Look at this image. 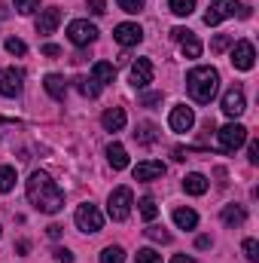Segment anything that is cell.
<instances>
[{"label":"cell","mask_w":259,"mask_h":263,"mask_svg":"<svg viewBox=\"0 0 259 263\" xmlns=\"http://www.w3.org/2000/svg\"><path fill=\"white\" fill-rule=\"evenodd\" d=\"M28 202L37 208V211H43V214H58L61 208H64V193H61V187L46 175V172H34L31 178H28Z\"/></svg>","instance_id":"obj_1"},{"label":"cell","mask_w":259,"mask_h":263,"mask_svg":"<svg viewBox=\"0 0 259 263\" xmlns=\"http://www.w3.org/2000/svg\"><path fill=\"white\" fill-rule=\"evenodd\" d=\"M186 89H189V95H192L198 104H210L213 98H217V89H220V70L217 67H192L189 73H186Z\"/></svg>","instance_id":"obj_2"},{"label":"cell","mask_w":259,"mask_h":263,"mask_svg":"<svg viewBox=\"0 0 259 263\" xmlns=\"http://www.w3.org/2000/svg\"><path fill=\"white\" fill-rule=\"evenodd\" d=\"M131 205H134V196H131L128 187H116L113 193H110V199H107V214L113 217V220H128L131 214Z\"/></svg>","instance_id":"obj_3"},{"label":"cell","mask_w":259,"mask_h":263,"mask_svg":"<svg viewBox=\"0 0 259 263\" xmlns=\"http://www.w3.org/2000/svg\"><path fill=\"white\" fill-rule=\"evenodd\" d=\"M73 220H76V227H79L82 233H98V230L104 227V214H101L98 205H92V202H82V205L76 208Z\"/></svg>","instance_id":"obj_4"},{"label":"cell","mask_w":259,"mask_h":263,"mask_svg":"<svg viewBox=\"0 0 259 263\" xmlns=\"http://www.w3.org/2000/svg\"><path fill=\"white\" fill-rule=\"evenodd\" d=\"M67 40H70L73 46H89V43L98 40V28H95L92 22H85V18H73V22L67 25Z\"/></svg>","instance_id":"obj_5"},{"label":"cell","mask_w":259,"mask_h":263,"mask_svg":"<svg viewBox=\"0 0 259 263\" xmlns=\"http://www.w3.org/2000/svg\"><path fill=\"white\" fill-rule=\"evenodd\" d=\"M217 138H220V147H223L226 153H235V150L247 141V129H244L241 123H229V126H223V129L217 132Z\"/></svg>","instance_id":"obj_6"},{"label":"cell","mask_w":259,"mask_h":263,"mask_svg":"<svg viewBox=\"0 0 259 263\" xmlns=\"http://www.w3.org/2000/svg\"><path fill=\"white\" fill-rule=\"evenodd\" d=\"M235 9H241L238 0H210V9L204 12V25L213 28V25H220L223 18H232Z\"/></svg>","instance_id":"obj_7"},{"label":"cell","mask_w":259,"mask_h":263,"mask_svg":"<svg viewBox=\"0 0 259 263\" xmlns=\"http://www.w3.org/2000/svg\"><path fill=\"white\" fill-rule=\"evenodd\" d=\"M25 86V73L18 67H3L0 70V95L3 98H15Z\"/></svg>","instance_id":"obj_8"},{"label":"cell","mask_w":259,"mask_h":263,"mask_svg":"<svg viewBox=\"0 0 259 263\" xmlns=\"http://www.w3.org/2000/svg\"><path fill=\"white\" fill-rule=\"evenodd\" d=\"M232 65L238 67V70H250V67L256 65V49H253L250 40H238L232 46Z\"/></svg>","instance_id":"obj_9"},{"label":"cell","mask_w":259,"mask_h":263,"mask_svg":"<svg viewBox=\"0 0 259 263\" xmlns=\"http://www.w3.org/2000/svg\"><path fill=\"white\" fill-rule=\"evenodd\" d=\"M113 40H116L119 46H137V43L143 40V28H140L137 22H122V25L113 28Z\"/></svg>","instance_id":"obj_10"},{"label":"cell","mask_w":259,"mask_h":263,"mask_svg":"<svg viewBox=\"0 0 259 263\" xmlns=\"http://www.w3.org/2000/svg\"><path fill=\"white\" fill-rule=\"evenodd\" d=\"M247 110V98H244V89H238V86H232L226 95H223V114L226 117H241Z\"/></svg>","instance_id":"obj_11"},{"label":"cell","mask_w":259,"mask_h":263,"mask_svg":"<svg viewBox=\"0 0 259 263\" xmlns=\"http://www.w3.org/2000/svg\"><path fill=\"white\" fill-rule=\"evenodd\" d=\"M153 77H156V67L149 59H137L134 65H131V86L134 89H146L149 83H153Z\"/></svg>","instance_id":"obj_12"},{"label":"cell","mask_w":259,"mask_h":263,"mask_svg":"<svg viewBox=\"0 0 259 263\" xmlns=\"http://www.w3.org/2000/svg\"><path fill=\"white\" fill-rule=\"evenodd\" d=\"M168 126L174 132H189L195 126V114L192 107H186V104H177L174 110H171V117H168Z\"/></svg>","instance_id":"obj_13"},{"label":"cell","mask_w":259,"mask_h":263,"mask_svg":"<svg viewBox=\"0 0 259 263\" xmlns=\"http://www.w3.org/2000/svg\"><path fill=\"white\" fill-rule=\"evenodd\" d=\"M58 25H61V9H58V6H49V9H43L40 18H37V34L46 37V34H52Z\"/></svg>","instance_id":"obj_14"},{"label":"cell","mask_w":259,"mask_h":263,"mask_svg":"<svg viewBox=\"0 0 259 263\" xmlns=\"http://www.w3.org/2000/svg\"><path fill=\"white\" fill-rule=\"evenodd\" d=\"M165 175V165L156 162V159H146V162H137L134 165V181H156Z\"/></svg>","instance_id":"obj_15"},{"label":"cell","mask_w":259,"mask_h":263,"mask_svg":"<svg viewBox=\"0 0 259 263\" xmlns=\"http://www.w3.org/2000/svg\"><path fill=\"white\" fill-rule=\"evenodd\" d=\"M43 86H46V92H49L55 101H64V95H67V80L61 77V73H46Z\"/></svg>","instance_id":"obj_16"},{"label":"cell","mask_w":259,"mask_h":263,"mask_svg":"<svg viewBox=\"0 0 259 263\" xmlns=\"http://www.w3.org/2000/svg\"><path fill=\"white\" fill-rule=\"evenodd\" d=\"M92 80H95L98 86H107V83L116 80V67L110 65V62H95V65H92Z\"/></svg>","instance_id":"obj_17"},{"label":"cell","mask_w":259,"mask_h":263,"mask_svg":"<svg viewBox=\"0 0 259 263\" xmlns=\"http://www.w3.org/2000/svg\"><path fill=\"white\" fill-rule=\"evenodd\" d=\"M101 126H104L107 132H119L122 126H125V110H122V107H110V110H104Z\"/></svg>","instance_id":"obj_18"},{"label":"cell","mask_w":259,"mask_h":263,"mask_svg":"<svg viewBox=\"0 0 259 263\" xmlns=\"http://www.w3.org/2000/svg\"><path fill=\"white\" fill-rule=\"evenodd\" d=\"M107 162H110V165H113L116 172H122V168H128V153H125V147L113 141V144L107 147Z\"/></svg>","instance_id":"obj_19"},{"label":"cell","mask_w":259,"mask_h":263,"mask_svg":"<svg viewBox=\"0 0 259 263\" xmlns=\"http://www.w3.org/2000/svg\"><path fill=\"white\" fill-rule=\"evenodd\" d=\"M183 190H186L189 196H204V193H207V178L198 175V172L186 175V178H183Z\"/></svg>","instance_id":"obj_20"},{"label":"cell","mask_w":259,"mask_h":263,"mask_svg":"<svg viewBox=\"0 0 259 263\" xmlns=\"http://www.w3.org/2000/svg\"><path fill=\"white\" fill-rule=\"evenodd\" d=\"M244 220H247V211L241 205H226L223 208V223L226 227H241Z\"/></svg>","instance_id":"obj_21"},{"label":"cell","mask_w":259,"mask_h":263,"mask_svg":"<svg viewBox=\"0 0 259 263\" xmlns=\"http://www.w3.org/2000/svg\"><path fill=\"white\" fill-rule=\"evenodd\" d=\"M174 223L180 230H195L198 227V214H195L192 208H174Z\"/></svg>","instance_id":"obj_22"},{"label":"cell","mask_w":259,"mask_h":263,"mask_svg":"<svg viewBox=\"0 0 259 263\" xmlns=\"http://www.w3.org/2000/svg\"><path fill=\"white\" fill-rule=\"evenodd\" d=\"M134 141H137V144H156V141H159V129H156L153 123H140V126L134 129Z\"/></svg>","instance_id":"obj_23"},{"label":"cell","mask_w":259,"mask_h":263,"mask_svg":"<svg viewBox=\"0 0 259 263\" xmlns=\"http://www.w3.org/2000/svg\"><path fill=\"white\" fill-rule=\"evenodd\" d=\"M180 46H183V55H186V59H198V55H201V40H198L195 34H186V37L180 40Z\"/></svg>","instance_id":"obj_24"},{"label":"cell","mask_w":259,"mask_h":263,"mask_svg":"<svg viewBox=\"0 0 259 263\" xmlns=\"http://www.w3.org/2000/svg\"><path fill=\"white\" fill-rule=\"evenodd\" d=\"M73 83H76V89H79V92H82L85 98H98V95H101V86H98L95 80H85V77H76Z\"/></svg>","instance_id":"obj_25"},{"label":"cell","mask_w":259,"mask_h":263,"mask_svg":"<svg viewBox=\"0 0 259 263\" xmlns=\"http://www.w3.org/2000/svg\"><path fill=\"white\" fill-rule=\"evenodd\" d=\"M168 6H171V12L180 15V18H186V15L195 12V0H168Z\"/></svg>","instance_id":"obj_26"},{"label":"cell","mask_w":259,"mask_h":263,"mask_svg":"<svg viewBox=\"0 0 259 263\" xmlns=\"http://www.w3.org/2000/svg\"><path fill=\"white\" fill-rule=\"evenodd\" d=\"M101 263H125V251L119 245H107L101 251Z\"/></svg>","instance_id":"obj_27"},{"label":"cell","mask_w":259,"mask_h":263,"mask_svg":"<svg viewBox=\"0 0 259 263\" xmlns=\"http://www.w3.org/2000/svg\"><path fill=\"white\" fill-rule=\"evenodd\" d=\"M15 187V168L12 165H3L0 168V193H9Z\"/></svg>","instance_id":"obj_28"},{"label":"cell","mask_w":259,"mask_h":263,"mask_svg":"<svg viewBox=\"0 0 259 263\" xmlns=\"http://www.w3.org/2000/svg\"><path fill=\"white\" fill-rule=\"evenodd\" d=\"M137 205H140V217H143V220H156V214H159V205H156V199L143 196Z\"/></svg>","instance_id":"obj_29"},{"label":"cell","mask_w":259,"mask_h":263,"mask_svg":"<svg viewBox=\"0 0 259 263\" xmlns=\"http://www.w3.org/2000/svg\"><path fill=\"white\" fill-rule=\"evenodd\" d=\"M134 263H162V254L153 251V248H140V251L134 254Z\"/></svg>","instance_id":"obj_30"},{"label":"cell","mask_w":259,"mask_h":263,"mask_svg":"<svg viewBox=\"0 0 259 263\" xmlns=\"http://www.w3.org/2000/svg\"><path fill=\"white\" fill-rule=\"evenodd\" d=\"M146 236H149L153 242H162V245H168V242H171V233H168L165 227H146Z\"/></svg>","instance_id":"obj_31"},{"label":"cell","mask_w":259,"mask_h":263,"mask_svg":"<svg viewBox=\"0 0 259 263\" xmlns=\"http://www.w3.org/2000/svg\"><path fill=\"white\" fill-rule=\"evenodd\" d=\"M12 3H15V9H18L21 15H31V12L40 9V0H12Z\"/></svg>","instance_id":"obj_32"},{"label":"cell","mask_w":259,"mask_h":263,"mask_svg":"<svg viewBox=\"0 0 259 263\" xmlns=\"http://www.w3.org/2000/svg\"><path fill=\"white\" fill-rule=\"evenodd\" d=\"M6 52H12V55H25V52H28V46H25V40L9 37V40H6Z\"/></svg>","instance_id":"obj_33"},{"label":"cell","mask_w":259,"mask_h":263,"mask_svg":"<svg viewBox=\"0 0 259 263\" xmlns=\"http://www.w3.org/2000/svg\"><path fill=\"white\" fill-rule=\"evenodd\" d=\"M244 254H247V260L250 263L259 260V242L256 239H244Z\"/></svg>","instance_id":"obj_34"},{"label":"cell","mask_w":259,"mask_h":263,"mask_svg":"<svg viewBox=\"0 0 259 263\" xmlns=\"http://www.w3.org/2000/svg\"><path fill=\"white\" fill-rule=\"evenodd\" d=\"M116 3H119V9H122V12H131V15L143 9V0H116Z\"/></svg>","instance_id":"obj_35"},{"label":"cell","mask_w":259,"mask_h":263,"mask_svg":"<svg viewBox=\"0 0 259 263\" xmlns=\"http://www.w3.org/2000/svg\"><path fill=\"white\" fill-rule=\"evenodd\" d=\"M89 12L104 15V12H107V3H104V0H89Z\"/></svg>","instance_id":"obj_36"},{"label":"cell","mask_w":259,"mask_h":263,"mask_svg":"<svg viewBox=\"0 0 259 263\" xmlns=\"http://www.w3.org/2000/svg\"><path fill=\"white\" fill-rule=\"evenodd\" d=\"M247 159H250V165H256L259 162V141H250V147H247Z\"/></svg>","instance_id":"obj_37"},{"label":"cell","mask_w":259,"mask_h":263,"mask_svg":"<svg viewBox=\"0 0 259 263\" xmlns=\"http://www.w3.org/2000/svg\"><path fill=\"white\" fill-rule=\"evenodd\" d=\"M229 43H232V37H226V34H220V37L213 40V52H223V49H226Z\"/></svg>","instance_id":"obj_38"},{"label":"cell","mask_w":259,"mask_h":263,"mask_svg":"<svg viewBox=\"0 0 259 263\" xmlns=\"http://www.w3.org/2000/svg\"><path fill=\"white\" fill-rule=\"evenodd\" d=\"M162 101V92H149V95H143V107H153V104H159Z\"/></svg>","instance_id":"obj_39"},{"label":"cell","mask_w":259,"mask_h":263,"mask_svg":"<svg viewBox=\"0 0 259 263\" xmlns=\"http://www.w3.org/2000/svg\"><path fill=\"white\" fill-rule=\"evenodd\" d=\"M55 260L58 263H73V254H70L67 248H58V251H55Z\"/></svg>","instance_id":"obj_40"},{"label":"cell","mask_w":259,"mask_h":263,"mask_svg":"<svg viewBox=\"0 0 259 263\" xmlns=\"http://www.w3.org/2000/svg\"><path fill=\"white\" fill-rule=\"evenodd\" d=\"M186 34H192V31H186V28H174V31H171V40H177V43H180Z\"/></svg>","instance_id":"obj_41"},{"label":"cell","mask_w":259,"mask_h":263,"mask_svg":"<svg viewBox=\"0 0 259 263\" xmlns=\"http://www.w3.org/2000/svg\"><path fill=\"white\" fill-rule=\"evenodd\" d=\"M43 55H61V49H58L55 43H46V46H43Z\"/></svg>","instance_id":"obj_42"},{"label":"cell","mask_w":259,"mask_h":263,"mask_svg":"<svg viewBox=\"0 0 259 263\" xmlns=\"http://www.w3.org/2000/svg\"><path fill=\"white\" fill-rule=\"evenodd\" d=\"M46 233H49V239H58V236H61V227H58V223H52Z\"/></svg>","instance_id":"obj_43"},{"label":"cell","mask_w":259,"mask_h":263,"mask_svg":"<svg viewBox=\"0 0 259 263\" xmlns=\"http://www.w3.org/2000/svg\"><path fill=\"white\" fill-rule=\"evenodd\" d=\"M195 245H198V248H210V236H198Z\"/></svg>","instance_id":"obj_44"},{"label":"cell","mask_w":259,"mask_h":263,"mask_svg":"<svg viewBox=\"0 0 259 263\" xmlns=\"http://www.w3.org/2000/svg\"><path fill=\"white\" fill-rule=\"evenodd\" d=\"M171 263H195V260L189 257V254H174V260Z\"/></svg>","instance_id":"obj_45"}]
</instances>
